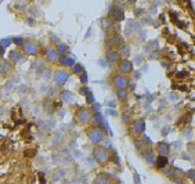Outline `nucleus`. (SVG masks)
Wrapping results in <instances>:
<instances>
[{"label": "nucleus", "mask_w": 195, "mask_h": 184, "mask_svg": "<svg viewBox=\"0 0 195 184\" xmlns=\"http://www.w3.org/2000/svg\"><path fill=\"white\" fill-rule=\"evenodd\" d=\"M112 86L115 89H127V86H129L127 75H123V74L114 75L112 76Z\"/></svg>", "instance_id": "423d86ee"}, {"label": "nucleus", "mask_w": 195, "mask_h": 184, "mask_svg": "<svg viewBox=\"0 0 195 184\" xmlns=\"http://www.w3.org/2000/svg\"><path fill=\"white\" fill-rule=\"evenodd\" d=\"M92 123H93V126L100 127V129H101V130H104V131H105V133H108V131H109V129H108V123H107L105 118H104L103 115H101L100 112L93 114Z\"/></svg>", "instance_id": "0eeeda50"}, {"label": "nucleus", "mask_w": 195, "mask_h": 184, "mask_svg": "<svg viewBox=\"0 0 195 184\" xmlns=\"http://www.w3.org/2000/svg\"><path fill=\"white\" fill-rule=\"evenodd\" d=\"M109 13H111V17H112V20L116 21V22H120V21L125 20V13H123V10H122V8H115V10L111 8Z\"/></svg>", "instance_id": "2eb2a0df"}, {"label": "nucleus", "mask_w": 195, "mask_h": 184, "mask_svg": "<svg viewBox=\"0 0 195 184\" xmlns=\"http://www.w3.org/2000/svg\"><path fill=\"white\" fill-rule=\"evenodd\" d=\"M141 143H142V144H147V145H151V141H149V138H148V137H145V136H142Z\"/></svg>", "instance_id": "c756f323"}, {"label": "nucleus", "mask_w": 195, "mask_h": 184, "mask_svg": "<svg viewBox=\"0 0 195 184\" xmlns=\"http://www.w3.org/2000/svg\"><path fill=\"white\" fill-rule=\"evenodd\" d=\"M79 79H81V82L83 83V85H86V82H87V74H86V72L83 71L82 74L79 75Z\"/></svg>", "instance_id": "bb28decb"}, {"label": "nucleus", "mask_w": 195, "mask_h": 184, "mask_svg": "<svg viewBox=\"0 0 195 184\" xmlns=\"http://www.w3.org/2000/svg\"><path fill=\"white\" fill-rule=\"evenodd\" d=\"M10 43H13V39H8V37H6V39H2V40H0V44H2L3 47H7Z\"/></svg>", "instance_id": "a878e982"}, {"label": "nucleus", "mask_w": 195, "mask_h": 184, "mask_svg": "<svg viewBox=\"0 0 195 184\" xmlns=\"http://www.w3.org/2000/svg\"><path fill=\"white\" fill-rule=\"evenodd\" d=\"M21 51H22L24 55H26V57H36V55L40 53V47L35 40L25 39L24 44L21 46Z\"/></svg>", "instance_id": "7ed1b4c3"}, {"label": "nucleus", "mask_w": 195, "mask_h": 184, "mask_svg": "<svg viewBox=\"0 0 195 184\" xmlns=\"http://www.w3.org/2000/svg\"><path fill=\"white\" fill-rule=\"evenodd\" d=\"M115 90H116V92H115V94H116V100H118V101H120V103L127 101L129 93H127L126 89H115Z\"/></svg>", "instance_id": "f3484780"}, {"label": "nucleus", "mask_w": 195, "mask_h": 184, "mask_svg": "<svg viewBox=\"0 0 195 184\" xmlns=\"http://www.w3.org/2000/svg\"><path fill=\"white\" fill-rule=\"evenodd\" d=\"M158 169H163L169 165V159L168 155H158V158H155V164H154Z\"/></svg>", "instance_id": "dca6fc26"}, {"label": "nucleus", "mask_w": 195, "mask_h": 184, "mask_svg": "<svg viewBox=\"0 0 195 184\" xmlns=\"http://www.w3.org/2000/svg\"><path fill=\"white\" fill-rule=\"evenodd\" d=\"M187 177L191 179V180H194V181H195V169H191V170L187 172Z\"/></svg>", "instance_id": "c85d7f7f"}, {"label": "nucleus", "mask_w": 195, "mask_h": 184, "mask_svg": "<svg viewBox=\"0 0 195 184\" xmlns=\"http://www.w3.org/2000/svg\"><path fill=\"white\" fill-rule=\"evenodd\" d=\"M61 98H62V101H65V103H72L74 101V97H72L71 92H67V90H64V92L61 93Z\"/></svg>", "instance_id": "5701e85b"}, {"label": "nucleus", "mask_w": 195, "mask_h": 184, "mask_svg": "<svg viewBox=\"0 0 195 184\" xmlns=\"http://www.w3.org/2000/svg\"><path fill=\"white\" fill-rule=\"evenodd\" d=\"M134 145H136V148H140V143L138 141H134Z\"/></svg>", "instance_id": "473e14b6"}, {"label": "nucleus", "mask_w": 195, "mask_h": 184, "mask_svg": "<svg viewBox=\"0 0 195 184\" xmlns=\"http://www.w3.org/2000/svg\"><path fill=\"white\" fill-rule=\"evenodd\" d=\"M69 76H71V72L68 71V68H58L55 69V71L53 72V81L55 83V86H61L64 85V83H67V81L69 79Z\"/></svg>", "instance_id": "20e7f679"}, {"label": "nucleus", "mask_w": 195, "mask_h": 184, "mask_svg": "<svg viewBox=\"0 0 195 184\" xmlns=\"http://www.w3.org/2000/svg\"><path fill=\"white\" fill-rule=\"evenodd\" d=\"M92 118H93V112L87 108H81L78 112L75 114V119L76 122H79L81 125H89L92 123Z\"/></svg>", "instance_id": "39448f33"}, {"label": "nucleus", "mask_w": 195, "mask_h": 184, "mask_svg": "<svg viewBox=\"0 0 195 184\" xmlns=\"http://www.w3.org/2000/svg\"><path fill=\"white\" fill-rule=\"evenodd\" d=\"M142 158L147 162L148 165H154L155 164V154L152 151H144L142 152Z\"/></svg>", "instance_id": "412c9836"}, {"label": "nucleus", "mask_w": 195, "mask_h": 184, "mask_svg": "<svg viewBox=\"0 0 195 184\" xmlns=\"http://www.w3.org/2000/svg\"><path fill=\"white\" fill-rule=\"evenodd\" d=\"M86 100H87V103L89 104H93V103H96V100H94V97H93V94L92 93H87V94H86Z\"/></svg>", "instance_id": "cd10ccee"}, {"label": "nucleus", "mask_w": 195, "mask_h": 184, "mask_svg": "<svg viewBox=\"0 0 195 184\" xmlns=\"http://www.w3.org/2000/svg\"><path fill=\"white\" fill-rule=\"evenodd\" d=\"M55 50L58 51V54H68L69 51V47L67 43H64V42H57V43L54 44Z\"/></svg>", "instance_id": "a211bd4d"}, {"label": "nucleus", "mask_w": 195, "mask_h": 184, "mask_svg": "<svg viewBox=\"0 0 195 184\" xmlns=\"http://www.w3.org/2000/svg\"><path fill=\"white\" fill-rule=\"evenodd\" d=\"M105 58H107V62H108L109 65L118 64V61L120 60V57H119V54H118V51H116V50H112V48L107 51Z\"/></svg>", "instance_id": "ddd939ff"}, {"label": "nucleus", "mask_w": 195, "mask_h": 184, "mask_svg": "<svg viewBox=\"0 0 195 184\" xmlns=\"http://www.w3.org/2000/svg\"><path fill=\"white\" fill-rule=\"evenodd\" d=\"M126 2H127V3H130V4H133V3H136L137 0H126Z\"/></svg>", "instance_id": "72a5a7b5"}, {"label": "nucleus", "mask_w": 195, "mask_h": 184, "mask_svg": "<svg viewBox=\"0 0 195 184\" xmlns=\"http://www.w3.org/2000/svg\"><path fill=\"white\" fill-rule=\"evenodd\" d=\"M86 136H87V138L90 140V143L92 144L98 145L105 140V131L101 130L100 127H97V126H92V127H87V130H86Z\"/></svg>", "instance_id": "f03ea898"}, {"label": "nucleus", "mask_w": 195, "mask_h": 184, "mask_svg": "<svg viewBox=\"0 0 195 184\" xmlns=\"http://www.w3.org/2000/svg\"><path fill=\"white\" fill-rule=\"evenodd\" d=\"M93 159L97 162L98 165H107L111 161V152L108 148L101 147V145H96L93 150Z\"/></svg>", "instance_id": "f257e3e1"}, {"label": "nucleus", "mask_w": 195, "mask_h": 184, "mask_svg": "<svg viewBox=\"0 0 195 184\" xmlns=\"http://www.w3.org/2000/svg\"><path fill=\"white\" fill-rule=\"evenodd\" d=\"M25 57L26 55H24V53L18 48H14V50L8 51V61L11 62V64H21L22 61H25Z\"/></svg>", "instance_id": "1a4fd4ad"}, {"label": "nucleus", "mask_w": 195, "mask_h": 184, "mask_svg": "<svg viewBox=\"0 0 195 184\" xmlns=\"http://www.w3.org/2000/svg\"><path fill=\"white\" fill-rule=\"evenodd\" d=\"M44 58L48 64H57L58 60V51L55 50L54 46H48L44 48Z\"/></svg>", "instance_id": "9d476101"}, {"label": "nucleus", "mask_w": 195, "mask_h": 184, "mask_svg": "<svg viewBox=\"0 0 195 184\" xmlns=\"http://www.w3.org/2000/svg\"><path fill=\"white\" fill-rule=\"evenodd\" d=\"M131 130H133V133H136V134H142L145 130V122L142 119L133 120V123H131Z\"/></svg>", "instance_id": "f8f14e48"}, {"label": "nucleus", "mask_w": 195, "mask_h": 184, "mask_svg": "<svg viewBox=\"0 0 195 184\" xmlns=\"http://www.w3.org/2000/svg\"><path fill=\"white\" fill-rule=\"evenodd\" d=\"M24 42H25V39H24L22 36H15V37H13V44H15L17 47H21V46H22Z\"/></svg>", "instance_id": "b1692460"}, {"label": "nucleus", "mask_w": 195, "mask_h": 184, "mask_svg": "<svg viewBox=\"0 0 195 184\" xmlns=\"http://www.w3.org/2000/svg\"><path fill=\"white\" fill-rule=\"evenodd\" d=\"M4 50H6V47H3L2 44H0V57H3V55H4Z\"/></svg>", "instance_id": "2f4dec72"}, {"label": "nucleus", "mask_w": 195, "mask_h": 184, "mask_svg": "<svg viewBox=\"0 0 195 184\" xmlns=\"http://www.w3.org/2000/svg\"><path fill=\"white\" fill-rule=\"evenodd\" d=\"M92 109H90V111H92V112H100V111H101V104H98V103H93L92 104Z\"/></svg>", "instance_id": "393cba45"}, {"label": "nucleus", "mask_w": 195, "mask_h": 184, "mask_svg": "<svg viewBox=\"0 0 195 184\" xmlns=\"http://www.w3.org/2000/svg\"><path fill=\"white\" fill-rule=\"evenodd\" d=\"M130 47L127 44H119V48H118V54H119L120 58H127L129 54H130Z\"/></svg>", "instance_id": "aec40b11"}, {"label": "nucleus", "mask_w": 195, "mask_h": 184, "mask_svg": "<svg viewBox=\"0 0 195 184\" xmlns=\"http://www.w3.org/2000/svg\"><path fill=\"white\" fill-rule=\"evenodd\" d=\"M155 150L158 152V155H168L170 152V145L166 141H159L155 144Z\"/></svg>", "instance_id": "4468645a"}, {"label": "nucleus", "mask_w": 195, "mask_h": 184, "mask_svg": "<svg viewBox=\"0 0 195 184\" xmlns=\"http://www.w3.org/2000/svg\"><path fill=\"white\" fill-rule=\"evenodd\" d=\"M50 42H51L53 44H55L57 42H60V40H58V37L55 36V35H51V36H50Z\"/></svg>", "instance_id": "7c9ffc66"}, {"label": "nucleus", "mask_w": 195, "mask_h": 184, "mask_svg": "<svg viewBox=\"0 0 195 184\" xmlns=\"http://www.w3.org/2000/svg\"><path fill=\"white\" fill-rule=\"evenodd\" d=\"M83 71H85V68H83V65L79 64V62H75L74 67L71 68V74H75V75H78V76L81 75Z\"/></svg>", "instance_id": "4be33fe9"}, {"label": "nucleus", "mask_w": 195, "mask_h": 184, "mask_svg": "<svg viewBox=\"0 0 195 184\" xmlns=\"http://www.w3.org/2000/svg\"><path fill=\"white\" fill-rule=\"evenodd\" d=\"M14 68L13 64L7 60H0V76L2 78H8L10 75H13Z\"/></svg>", "instance_id": "9b49d317"}, {"label": "nucleus", "mask_w": 195, "mask_h": 184, "mask_svg": "<svg viewBox=\"0 0 195 184\" xmlns=\"http://www.w3.org/2000/svg\"><path fill=\"white\" fill-rule=\"evenodd\" d=\"M111 181V177L107 175V173H100V175H97L96 176V179H94V183L96 184H108Z\"/></svg>", "instance_id": "6ab92c4d"}, {"label": "nucleus", "mask_w": 195, "mask_h": 184, "mask_svg": "<svg viewBox=\"0 0 195 184\" xmlns=\"http://www.w3.org/2000/svg\"><path fill=\"white\" fill-rule=\"evenodd\" d=\"M118 71L119 74H123V75H129L133 72V62L127 58H120L118 61Z\"/></svg>", "instance_id": "6e6552de"}]
</instances>
